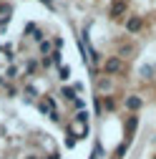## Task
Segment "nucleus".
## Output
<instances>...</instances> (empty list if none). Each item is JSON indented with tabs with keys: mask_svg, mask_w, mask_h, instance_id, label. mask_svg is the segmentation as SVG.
<instances>
[{
	"mask_svg": "<svg viewBox=\"0 0 156 159\" xmlns=\"http://www.w3.org/2000/svg\"><path fill=\"white\" fill-rule=\"evenodd\" d=\"M141 28V20H139V18H131V20H128V30H139Z\"/></svg>",
	"mask_w": 156,
	"mask_h": 159,
	"instance_id": "obj_2",
	"label": "nucleus"
},
{
	"mask_svg": "<svg viewBox=\"0 0 156 159\" xmlns=\"http://www.w3.org/2000/svg\"><path fill=\"white\" fill-rule=\"evenodd\" d=\"M106 71H108V73H119V71H121V61H119V58L106 61Z\"/></svg>",
	"mask_w": 156,
	"mask_h": 159,
	"instance_id": "obj_1",
	"label": "nucleus"
}]
</instances>
